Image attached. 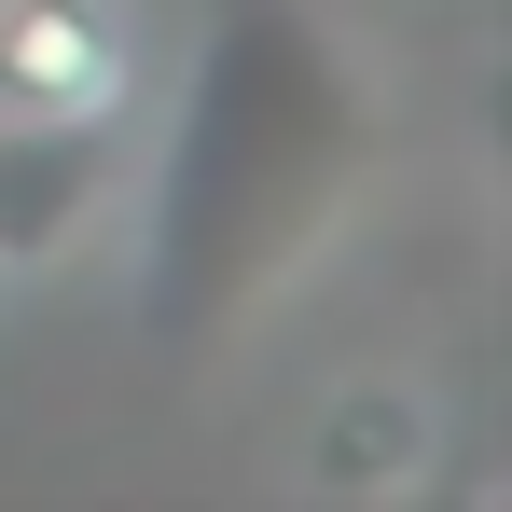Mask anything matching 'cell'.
Listing matches in <instances>:
<instances>
[{
  "label": "cell",
  "instance_id": "2",
  "mask_svg": "<svg viewBox=\"0 0 512 512\" xmlns=\"http://www.w3.org/2000/svg\"><path fill=\"white\" fill-rule=\"evenodd\" d=\"M388 429H429V402L416 388H360L333 416V443L346 457H319V485H416V457H388Z\"/></svg>",
  "mask_w": 512,
  "mask_h": 512
},
{
  "label": "cell",
  "instance_id": "1",
  "mask_svg": "<svg viewBox=\"0 0 512 512\" xmlns=\"http://www.w3.org/2000/svg\"><path fill=\"white\" fill-rule=\"evenodd\" d=\"M139 70L153 42L125 0H0V139H111Z\"/></svg>",
  "mask_w": 512,
  "mask_h": 512
}]
</instances>
